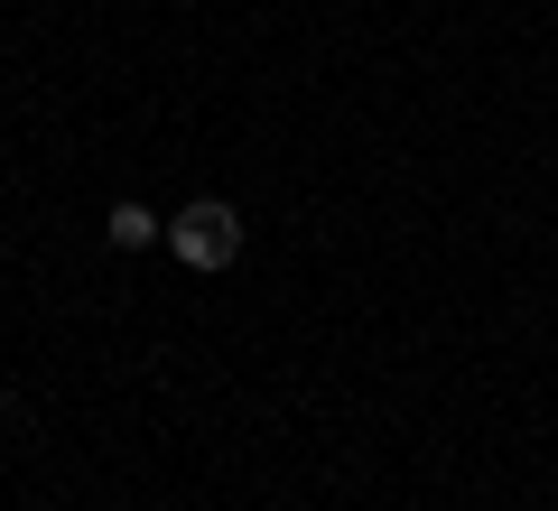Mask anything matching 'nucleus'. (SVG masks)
<instances>
[{
    "instance_id": "f257e3e1",
    "label": "nucleus",
    "mask_w": 558,
    "mask_h": 511,
    "mask_svg": "<svg viewBox=\"0 0 558 511\" xmlns=\"http://www.w3.org/2000/svg\"><path fill=\"white\" fill-rule=\"evenodd\" d=\"M168 252H178L186 270H233L242 260V215L223 196H196L186 215H168Z\"/></svg>"
},
{
    "instance_id": "f03ea898",
    "label": "nucleus",
    "mask_w": 558,
    "mask_h": 511,
    "mask_svg": "<svg viewBox=\"0 0 558 511\" xmlns=\"http://www.w3.org/2000/svg\"><path fill=\"white\" fill-rule=\"evenodd\" d=\"M102 233H112V252H149V242H168V215H149L140 196H121L112 215H102Z\"/></svg>"
},
{
    "instance_id": "7ed1b4c3",
    "label": "nucleus",
    "mask_w": 558,
    "mask_h": 511,
    "mask_svg": "<svg viewBox=\"0 0 558 511\" xmlns=\"http://www.w3.org/2000/svg\"><path fill=\"white\" fill-rule=\"evenodd\" d=\"M0 418H10V381H0Z\"/></svg>"
}]
</instances>
